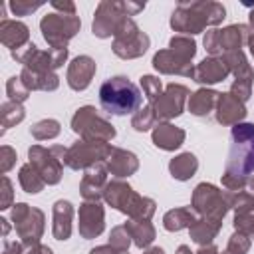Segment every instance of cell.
<instances>
[{
    "label": "cell",
    "mask_w": 254,
    "mask_h": 254,
    "mask_svg": "<svg viewBox=\"0 0 254 254\" xmlns=\"http://www.w3.org/2000/svg\"><path fill=\"white\" fill-rule=\"evenodd\" d=\"M190 206L200 216L222 220L226 216V212L230 210L228 190H220L218 187H214L210 183H200V185L194 187Z\"/></svg>",
    "instance_id": "obj_9"
},
{
    "label": "cell",
    "mask_w": 254,
    "mask_h": 254,
    "mask_svg": "<svg viewBox=\"0 0 254 254\" xmlns=\"http://www.w3.org/2000/svg\"><path fill=\"white\" fill-rule=\"evenodd\" d=\"M244 192H248L250 196H254V175H250L246 179V185H244Z\"/></svg>",
    "instance_id": "obj_50"
},
{
    "label": "cell",
    "mask_w": 254,
    "mask_h": 254,
    "mask_svg": "<svg viewBox=\"0 0 254 254\" xmlns=\"http://www.w3.org/2000/svg\"><path fill=\"white\" fill-rule=\"evenodd\" d=\"M250 28H252V32H254V8H252V12H250Z\"/></svg>",
    "instance_id": "obj_55"
},
{
    "label": "cell",
    "mask_w": 254,
    "mask_h": 254,
    "mask_svg": "<svg viewBox=\"0 0 254 254\" xmlns=\"http://www.w3.org/2000/svg\"><path fill=\"white\" fill-rule=\"evenodd\" d=\"M105 167H107V173H111L115 179H125V177H131L137 173L139 159L135 153H131L127 149L113 147L111 155L105 161Z\"/></svg>",
    "instance_id": "obj_22"
},
{
    "label": "cell",
    "mask_w": 254,
    "mask_h": 254,
    "mask_svg": "<svg viewBox=\"0 0 254 254\" xmlns=\"http://www.w3.org/2000/svg\"><path fill=\"white\" fill-rule=\"evenodd\" d=\"M26 117V109L22 103H16V101H4L0 105V121H2V133L10 127H16L20 121H24Z\"/></svg>",
    "instance_id": "obj_34"
},
{
    "label": "cell",
    "mask_w": 254,
    "mask_h": 254,
    "mask_svg": "<svg viewBox=\"0 0 254 254\" xmlns=\"http://www.w3.org/2000/svg\"><path fill=\"white\" fill-rule=\"evenodd\" d=\"M196 220V214L192 208L189 206H179V208H171L165 212L163 216V226L169 232H179L183 228H190Z\"/></svg>",
    "instance_id": "obj_30"
},
{
    "label": "cell",
    "mask_w": 254,
    "mask_h": 254,
    "mask_svg": "<svg viewBox=\"0 0 254 254\" xmlns=\"http://www.w3.org/2000/svg\"><path fill=\"white\" fill-rule=\"evenodd\" d=\"M8 6H10V10H12V14H14V16H28V14H32L34 10L42 8V6H44V2H32V0H12Z\"/></svg>",
    "instance_id": "obj_42"
},
{
    "label": "cell",
    "mask_w": 254,
    "mask_h": 254,
    "mask_svg": "<svg viewBox=\"0 0 254 254\" xmlns=\"http://www.w3.org/2000/svg\"><path fill=\"white\" fill-rule=\"evenodd\" d=\"M175 254H194V252H190V248L187 246V244H181L179 248H177V252Z\"/></svg>",
    "instance_id": "obj_53"
},
{
    "label": "cell",
    "mask_w": 254,
    "mask_h": 254,
    "mask_svg": "<svg viewBox=\"0 0 254 254\" xmlns=\"http://www.w3.org/2000/svg\"><path fill=\"white\" fill-rule=\"evenodd\" d=\"M232 145L224 165V175L246 179L254 175V123L232 125Z\"/></svg>",
    "instance_id": "obj_4"
},
{
    "label": "cell",
    "mask_w": 254,
    "mask_h": 254,
    "mask_svg": "<svg viewBox=\"0 0 254 254\" xmlns=\"http://www.w3.org/2000/svg\"><path fill=\"white\" fill-rule=\"evenodd\" d=\"M67 56H69L67 48L65 50H38V46H34L32 42L22 50L12 52V58L18 64H22L26 69L40 71V73H48V71L62 67L67 62Z\"/></svg>",
    "instance_id": "obj_10"
},
{
    "label": "cell",
    "mask_w": 254,
    "mask_h": 254,
    "mask_svg": "<svg viewBox=\"0 0 254 254\" xmlns=\"http://www.w3.org/2000/svg\"><path fill=\"white\" fill-rule=\"evenodd\" d=\"M169 48L175 50V52H179L181 56H185L189 60H192L194 54H196V42L190 36H181V34L179 36H173L169 40Z\"/></svg>",
    "instance_id": "obj_37"
},
{
    "label": "cell",
    "mask_w": 254,
    "mask_h": 254,
    "mask_svg": "<svg viewBox=\"0 0 254 254\" xmlns=\"http://www.w3.org/2000/svg\"><path fill=\"white\" fill-rule=\"evenodd\" d=\"M113 147L105 141H83L77 139L71 147H67V153L64 157V165L71 171H85L95 163L107 161Z\"/></svg>",
    "instance_id": "obj_11"
},
{
    "label": "cell",
    "mask_w": 254,
    "mask_h": 254,
    "mask_svg": "<svg viewBox=\"0 0 254 254\" xmlns=\"http://www.w3.org/2000/svg\"><path fill=\"white\" fill-rule=\"evenodd\" d=\"M155 125H157V115H155L151 103L145 105V107H141V109H139L137 113H133V117H131V127H133L135 131H139V133L149 131V129H153Z\"/></svg>",
    "instance_id": "obj_35"
},
{
    "label": "cell",
    "mask_w": 254,
    "mask_h": 254,
    "mask_svg": "<svg viewBox=\"0 0 254 254\" xmlns=\"http://www.w3.org/2000/svg\"><path fill=\"white\" fill-rule=\"evenodd\" d=\"M250 32H252V28L246 24H232V26H226L222 30L212 28L204 34L202 44L210 56H222L226 52L242 50Z\"/></svg>",
    "instance_id": "obj_12"
},
{
    "label": "cell",
    "mask_w": 254,
    "mask_h": 254,
    "mask_svg": "<svg viewBox=\"0 0 254 254\" xmlns=\"http://www.w3.org/2000/svg\"><path fill=\"white\" fill-rule=\"evenodd\" d=\"M222 58H224V62H226L230 73L234 75V81H236V83L252 85V81H254V69H252V65L248 64V60H246V56H244L242 50L226 52V54H222Z\"/></svg>",
    "instance_id": "obj_26"
},
{
    "label": "cell",
    "mask_w": 254,
    "mask_h": 254,
    "mask_svg": "<svg viewBox=\"0 0 254 254\" xmlns=\"http://www.w3.org/2000/svg\"><path fill=\"white\" fill-rule=\"evenodd\" d=\"M0 42L10 52L22 50L30 44V28L20 20L2 18V22H0Z\"/></svg>",
    "instance_id": "obj_21"
},
{
    "label": "cell",
    "mask_w": 254,
    "mask_h": 254,
    "mask_svg": "<svg viewBox=\"0 0 254 254\" xmlns=\"http://www.w3.org/2000/svg\"><path fill=\"white\" fill-rule=\"evenodd\" d=\"M145 254H165V250H163L161 246H149V248L145 250Z\"/></svg>",
    "instance_id": "obj_52"
},
{
    "label": "cell",
    "mask_w": 254,
    "mask_h": 254,
    "mask_svg": "<svg viewBox=\"0 0 254 254\" xmlns=\"http://www.w3.org/2000/svg\"><path fill=\"white\" fill-rule=\"evenodd\" d=\"M95 62L89 58V56H77L69 62L67 65V73H65V79H67V85L73 89V91H83L89 87L93 75H95Z\"/></svg>",
    "instance_id": "obj_20"
},
{
    "label": "cell",
    "mask_w": 254,
    "mask_h": 254,
    "mask_svg": "<svg viewBox=\"0 0 254 254\" xmlns=\"http://www.w3.org/2000/svg\"><path fill=\"white\" fill-rule=\"evenodd\" d=\"M141 89H143L147 101L153 103V101L163 93V83H161V79L155 77V75H143V77H141Z\"/></svg>",
    "instance_id": "obj_40"
},
{
    "label": "cell",
    "mask_w": 254,
    "mask_h": 254,
    "mask_svg": "<svg viewBox=\"0 0 254 254\" xmlns=\"http://www.w3.org/2000/svg\"><path fill=\"white\" fill-rule=\"evenodd\" d=\"M18 181H20V187L30 192V194H38L44 187H46V181L42 179V175L36 171L34 165L26 163L20 167V173H18Z\"/></svg>",
    "instance_id": "obj_33"
},
{
    "label": "cell",
    "mask_w": 254,
    "mask_h": 254,
    "mask_svg": "<svg viewBox=\"0 0 254 254\" xmlns=\"http://www.w3.org/2000/svg\"><path fill=\"white\" fill-rule=\"evenodd\" d=\"M50 6L62 14H75V4L73 2H60V0H52Z\"/></svg>",
    "instance_id": "obj_45"
},
{
    "label": "cell",
    "mask_w": 254,
    "mask_h": 254,
    "mask_svg": "<svg viewBox=\"0 0 254 254\" xmlns=\"http://www.w3.org/2000/svg\"><path fill=\"white\" fill-rule=\"evenodd\" d=\"M125 228L133 240V244L137 248H149L155 240V226L151 224V220H127L125 222Z\"/></svg>",
    "instance_id": "obj_32"
},
{
    "label": "cell",
    "mask_w": 254,
    "mask_h": 254,
    "mask_svg": "<svg viewBox=\"0 0 254 254\" xmlns=\"http://www.w3.org/2000/svg\"><path fill=\"white\" fill-rule=\"evenodd\" d=\"M14 165H16V151L8 145H2L0 147V173L6 175Z\"/></svg>",
    "instance_id": "obj_43"
},
{
    "label": "cell",
    "mask_w": 254,
    "mask_h": 254,
    "mask_svg": "<svg viewBox=\"0 0 254 254\" xmlns=\"http://www.w3.org/2000/svg\"><path fill=\"white\" fill-rule=\"evenodd\" d=\"M71 129L83 141H105L109 143L115 137V127L97 113L95 107L83 105L71 117Z\"/></svg>",
    "instance_id": "obj_6"
},
{
    "label": "cell",
    "mask_w": 254,
    "mask_h": 254,
    "mask_svg": "<svg viewBox=\"0 0 254 254\" xmlns=\"http://www.w3.org/2000/svg\"><path fill=\"white\" fill-rule=\"evenodd\" d=\"M54 224H52V234L56 240H67L71 236V222H73V206L69 200H56L52 208Z\"/></svg>",
    "instance_id": "obj_25"
},
{
    "label": "cell",
    "mask_w": 254,
    "mask_h": 254,
    "mask_svg": "<svg viewBox=\"0 0 254 254\" xmlns=\"http://www.w3.org/2000/svg\"><path fill=\"white\" fill-rule=\"evenodd\" d=\"M99 103L111 115H129L141 109L143 93L125 75H115L101 83Z\"/></svg>",
    "instance_id": "obj_2"
},
{
    "label": "cell",
    "mask_w": 254,
    "mask_h": 254,
    "mask_svg": "<svg viewBox=\"0 0 254 254\" xmlns=\"http://www.w3.org/2000/svg\"><path fill=\"white\" fill-rule=\"evenodd\" d=\"M218 95H220V91L210 89V87H200V89H196V91L190 93V97H189V111H190L192 115H196V117L208 115L210 111L216 109Z\"/></svg>",
    "instance_id": "obj_27"
},
{
    "label": "cell",
    "mask_w": 254,
    "mask_h": 254,
    "mask_svg": "<svg viewBox=\"0 0 254 254\" xmlns=\"http://www.w3.org/2000/svg\"><path fill=\"white\" fill-rule=\"evenodd\" d=\"M194 254H220V252H218V248H216V246L208 244V246H200Z\"/></svg>",
    "instance_id": "obj_49"
},
{
    "label": "cell",
    "mask_w": 254,
    "mask_h": 254,
    "mask_svg": "<svg viewBox=\"0 0 254 254\" xmlns=\"http://www.w3.org/2000/svg\"><path fill=\"white\" fill-rule=\"evenodd\" d=\"M20 79L22 83L30 89V91H54L58 89L60 85V77L54 73V71H48V73H40V71H32V69H22L20 73Z\"/></svg>",
    "instance_id": "obj_29"
},
{
    "label": "cell",
    "mask_w": 254,
    "mask_h": 254,
    "mask_svg": "<svg viewBox=\"0 0 254 254\" xmlns=\"http://www.w3.org/2000/svg\"><path fill=\"white\" fill-rule=\"evenodd\" d=\"M214 113H216V121L220 125H236L246 117V105L228 91V93L218 95Z\"/></svg>",
    "instance_id": "obj_23"
},
{
    "label": "cell",
    "mask_w": 254,
    "mask_h": 254,
    "mask_svg": "<svg viewBox=\"0 0 254 254\" xmlns=\"http://www.w3.org/2000/svg\"><path fill=\"white\" fill-rule=\"evenodd\" d=\"M65 153L67 149L62 145H52V147L32 145L28 149V159H30V165H34L36 171L42 175L46 185H58L62 181Z\"/></svg>",
    "instance_id": "obj_8"
},
{
    "label": "cell",
    "mask_w": 254,
    "mask_h": 254,
    "mask_svg": "<svg viewBox=\"0 0 254 254\" xmlns=\"http://www.w3.org/2000/svg\"><path fill=\"white\" fill-rule=\"evenodd\" d=\"M230 75V69L222 56H208L200 64H196L192 79L200 85H212L218 81H224Z\"/></svg>",
    "instance_id": "obj_19"
},
{
    "label": "cell",
    "mask_w": 254,
    "mask_h": 254,
    "mask_svg": "<svg viewBox=\"0 0 254 254\" xmlns=\"http://www.w3.org/2000/svg\"><path fill=\"white\" fill-rule=\"evenodd\" d=\"M185 129L169 123V121H159L155 127H153V133H151V139L155 143V147L163 149V151H175L179 149L183 143H185Z\"/></svg>",
    "instance_id": "obj_24"
},
{
    "label": "cell",
    "mask_w": 254,
    "mask_h": 254,
    "mask_svg": "<svg viewBox=\"0 0 254 254\" xmlns=\"http://www.w3.org/2000/svg\"><path fill=\"white\" fill-rule=\"evenodd\" d=\"M77 230L81 234V238L91 240L95 236H99L105 228V210L99 202H89L85 200L79 210H77Z\"/></svg>",
    "instance_id": "obj_16"
},
{
    "label": "cell",
    "mask_w": 254,
    "mask_h": 254,
    "mask_svg": "<svg viewBox=\"0 0 254 254\" xmlns=\"http://www.w3.org/2000/svg\"><path fill=\"white\" fill-rule=\"evenodd\" d=\"M131 242H133V240H131V236H129V232H127V228H125V224H119V226L111 228V232H109V244H111V246H115V248L127 252V248H129Z\"/></svg>",
    "instance_id": "obj_41"
},
{
    "label": "cell",
    "mask_w": 254,
    "mask_h": 254,
    "mask_svg": "<svg viewBox=\"0 0 254 254\" xmlns=\"http://www.w3.org/2000/svg\"><path fill=\"white\" fill-rule=\"evenodd\" d=\"M198 171V159L192 153H181L169 163V173L177 181H189Z\"/></svg>",
    "instance_id": "obj_31"
},
{
    "label": "cell",
    "mask_w": 254,
    "mask_h": 254,
    "mask_svg": "<svg viewBox=\"0 0 254 254\" xmlns=\"http://www.w3.org/2000/svg\"><path fill=\"white\" fill-rule=\"evenodd\" d=\"M0 222H2V236L6 238V234H8V230H10V226H8V220H6V218H0Z\"/></svg>",
    "instance_id": "obj_54"
},
{
    "label": "cell",
    "mask_w": 254,
    "mask_h": 254,
    "mask_svg": "<svg viewBox=\"0 0 254 254\" xmlns=\"http://www.w3.org/2000/svg\"><path fill=\"white\" fill-rule=\"evenodd\" d=\"M246 46H248V50H250V54H252V58H254V32H250V34H248Z\"/></svg>",
    "instance_id": "obj_51"
},
{
    "label": "cell",
    "mask_w": 254,
    "mask_h": 254,
    "mask_svg": "<svg viewBox=\"0 0 254 254\" xmlns=\"http://www.w3.org/2000/svg\"><path fill=\"white\" fill-rule=\"evenodd\" d=\"M24 244L22 242H4L2 254H24Z\"/></svg>",
    "instance_id": "obj_47"
},
{
    "label": "cell",
    "mask_w": 254,
    "mask_h": 254,
    "mask_svg": "<svg viewBox=\"0 0 254 254\" xmlns=\"http://www.w3.org/2000/svg\"><path fill=\"white\" fill-rule=\"evenodd\" d=\"M192 60L181 56L179 52L167 48V50H159L155 56H153V67L159 71V73H165V75H185V77H192L194 73V67L190 64Z\"/></svg>",
    "instance_id": "obj_17"
},
{
    "label": "cell",
    "mask_w": 254,
    "mask_h": 254,
    "mask_svg": "<svg viewBox=\"0 0 254 254\" xmlns=\"http://www.w3.org/2000/svg\"><path fill=\"white\" fill-rule=\"evenodd\" d=\"M6 95L10 101H16V103H22L30 97V89L22 83L20 75H12L8 81H6Z\"/></svg>",
    "instance_id": "obj_38"
},
{
    "label": "cell",
    "mask_w": 254,
    "mask_h": 254,
    "mask_svg": "<svg viewBox=\"0 0 254 254\" xmlns=\"http://www.w3.org/2000/svg\"><path fill=\"white\" fill-rule=\"evenodd\" d=\"M24 254H54V252H52V248H48L44 244H36V246L24 248Z\"/></svg>",
    "instance_id": "obj_48"
},
{
    "label": "cell",
    "mask_w": 254,
    "mask_h": 254,
    "mask_svg": "<svg viewBox=\"0 0 254 254\" xmlns=\"http://www.w3.org/2000/svg\"><path fill=\"white\" fill-rule=\"evenodd\" d=\"M187 97H189V89L183 83H169L163 89V93L151 103L157 119L159 121H169V119L179 117L185 109Z\"/></svg>",
    "instance_id": "obj_15"
},
{
    "label": "cell",
    "mask_w": 254,
    "mask_h": 254,
    "mask_svg": "<svg viewBox=\"0 0 254 254\" xmlns=\"http://www.w3.org/2000/svg\"><path fill=\"white\" fill-rule=\"evenodd\" d=\"M10 218L14 222V228H16L20 242L26 248L40 244V238L44 234V222H46V216L40 208L30 206L26 202H16L12 206Z\"/></svg>",
    "instance_id": "obj_7"
},
{
    "label": "cell",
    "mask_w": 254,
    "mask_h": 254,
    "mask_svg": "<svg viewBox=\"0 0 254 254\" xmlns=\"http://www.w3.org/2000/svg\"><path fill=\"white\" fill-rule=\"evenodd\" d=\"M107 167L105 161L103 163H95L89 169L83 171L81 183H79V192L83 196V200L89 202H99V198H103V190L107 185Z\"/></svg>",
    "instance_id": "obj_18"
},
{
    "label": "cell",
    "mask_w": 254,
    "mask_h": 254,
    "mask_svg": "<svg viewBox=\"0 0 254 254\" xmlns=\"http://www.w3.org/2000/svg\"><path fill=\"white\" fill-rule=\"evenodd\" d=\"M250 244H252V238H250L248 234L234 230V234L228 238L226 250H224L222 254H248V250H250Z\"/></svg>",
    "instance_id": "obj_39"
},
{
    "label": "cell",
    "mask_w": 254,
    "mask_h": 254,
    "mask_svg": "<svg viewBox=\"0 0 254 254\" xmlns=\"http://www.w3.org/2000/svg\"><path fill=\"white\" fill-rule=\"evenodd\" d=\"M12 196H14L12 183H10V179H8L6 175H2V198H0V208H2V210L14 206V204H12Z\"/></svg>",
    "instance_id": "obj_44"
},
{
    "label": "cell",
    "mask_w": 254,
    "mask_h": 254,
    "mask_svg": "<svg viewBox=\"0 0 254 254\" xmlns=\"http://www.w3.org/2000/svg\"><path fill=\"white\" fill-rule=\"evenodd\" d=\"M103 198L109 206L127 214L131 220H151L157 210V202L153 198L137 194L133 187L121 179H113L105 185Z\"/></svg>",
    "instance_id": "obj_3"
},
{
    "label": "cell",
    "mask_w": 254,
    "mask_h": 254,
    "mask_svg": "<svg viewBox=\"0 0 254 254\" xmlns=\"http://www.w3.org/2000/svg\"><path fill=\"white\" fill-rule=\"evenodd\" d=\"M149 44H151L149 36L145 32H141V28L135 24L133 18H129L121 26L117 36L113 38L111 50L121 60H135V58H141L149 50Z\"/></svg>",
    "instance_id": "obj_14"
},
{
    "label": "cell",
    "mask_w": 254,
    "mask_h": 254,
    "mask_svg": "<svg viewBox=\"0 0 254 254\" xmlns=\"http://www.w3.org/2000/svg\"><path fill=\"white\" fill-rule=\"evenodd\" d=\"M81 20L75 14L50 12L40 20V30L52 50H65L69 40L79 32Z\"/></svg>",
    "instance_id": "obj_5"
},
{
    "label": "cell",
    "mask_w": 254,
    "mask_h": 254,
    "mask_svg": "<svg viewBox=\"0 0 254 254\" xmlns=\"http://www.w3.org/2000/svg\"><path fill=\"white\" fill-rule=\"evenodd\" d=\"M226 18V8L214 0H181L171 14V28L181 36H194L208 26H218Z\"/></svg>",
    "instance_id": "obj_1"
},
{
    "label": "cell",
    "mask_w": 254,
    "mask_h": 254,
    "mask_svg": "<svg viewBox=\"0 0 254 254\" xmlns=\"http://www.w3.org/2000/svg\"><path fill=\"white\" fill-rule=\"evenodd\" d=\"M222 228V220H214V218H206V216H200L194 220V224L189 228V234H190V240L196 242L198 246H208L220 232Z\"/></svg>",
    "instance_id": "obj_28"
},
{
    "label": "cell",
    "mask_w": 254,
    "mask_h": 254,
    "mask_svg": "<svg viewBox=\"0 0 254 254\" xmlns=\"http://www.w3.org/2000/svg\"><path fill=\"white\" fill-rule=\"evenodd\" d=\"M60 131H62V129H60V121H56V119H42V121L34 123L32 129H30V133H32V137H34L36 141L54 139V137L60 135Z\"/></svg>",
    "instance_id": "obj_36"
},
{
    "label": "cell",
    "mask_w": 254,
    "mask_h": 254,
    "mask_svg": "<svg viewBox=\"0 0 254 254\" xmlns=\"http://www.w3.org/2000/svg\"><path fill=\"white\" fill-rule=\"evenodd\" d=\"M131 16L127 14L125 2H115V0H103L97 4L95 14H93V24L91 32L93 36L105 40V38H115L121 26L129 20Z\"/></svg>",
    "instance_id": "obj_13"
},
{
    "label": "cell",
    "mask_w": 254,
    "mask_h": 254,
    "mask_svg": "<svg viewBox=\"0 0 254 254\" xmlns=\"http://www.w3.org/2000/svg\"><path fill=\"white\" fill-rule=\"evenodd\" d=\"M89 254H127V252H123V250H119V248H115V246H111V244H103V246L91 248Z\"/></svg>",
    "instance_id": "obj_46"
}]
</instances>
